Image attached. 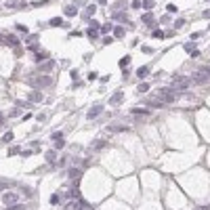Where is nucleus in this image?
<instances>
[{
	"instance_id": "obj_1",
	"label": "nucleus",
	"mask_w": 210,
	"mask_h": 210,
	"mask_svg": "<svg viewBox=\"0 0 210 210\" xmlns=\"http://www.w3.org/2000/svg\"><path fill=\"white\" fill-rule=\"evenodd\" d=\"M29 86H32V88H38V91H42V88H49V86H53V78H50V74L36 76L34 80H29Z\"/></svg>"
},
{
	"instance_id": "obj_2",
	"label": "nucleus",
	"mask_w": 210,
	"mask_h": 210,
	"mask_svg": "<svg viewBox=\"0 0 210 210\" xmlns=\"http://www.w3.org/2000/svg\"><path fill=\"white\" fill-rule=\"evenodd\" d=\"M189 86H191V78H181V76L175 78V84H170V88L175 92H185Z\"/></svg>"
},
{
	"instance_id": "obj_3",
	"label": "nucleus",
	"mask_w": 210,
	"mask_h": 210,
	"mask_svg": "<svg viewBox=\"0 0 210 210\" xmlns=\"http://www.w3.org/2000/svg\"><path fill=\"white\" fill-rule=\"evenodd\" d=\"M158 95H160V99L164 101L166 105H170V103H175V99H176V92L168 86V88H160L158 91Z\"/></svg>"
},
{
	"instance_id": "obj_4",
	"label": "nucleus",
	"mask_w": 210,
	"mask_h": 210,
	"mask_svg": "<svg viewBox=\"0 0 210 210\" xmlns=\"http://www.w3.org/2000/svg\"><path fill=\"white\" fill-rule=\"evenodd\" d=\"M17 202H19V196H17L15 191H4V193H2V204H4V206H15Z\"/></svg>"
},
{
	"instance_id": "obj_5",
	"label": "nucleus",
	"mask_w": 210,
	"mask_h": 210,
	"mask_svg": "<svg viewBox=\"0 0 210 210\" xmlns=\"http://www.w3.org/2000/svg\"><path fill=\"white\" fill-rule=\"evenodd\" d=\"M55 67H57V61H53V59H46V61H42L40 65H38V71H40V74H50Z\"/></svg>"
},
{
	"instance_id": "obj_6",
	"label": "nucleus",
	"mask_w": 210,
	"mask_h": 210,
	"mask_svg": "<svg viewBox=\"0 0 210 210\" xmlns=\"http://www.w3.org/2000/svg\"><path fill=\"white\" fill-rule=\"evenodd\" d=\"M2 42H4V44H8L11 49H17V46H21L19 38H17L15 34H4V36H2Z\"/></svg>"
},
{
	"instance_id": "obj_7",
	"label": "nucleus",
	"mask_w": 210,
	"mask_h": 210,
	"mask_svg": "<svg viewBox=\"0 0 210 210\" xmlns=\"http://www.w3.org/2000/svg\"><path fill=\"white\" fill-rule=\"evenodd\" d=\"M101 113H103V105H92L91 109H88V112H86V120H95V118H99V116H101Z\"/></svg>"
},
{
	"instance_id": "obj_8",
	"label": "nucleus",
	"mask_w": 210,
	"mask_h": 210,
	"mask_svg": "<svg viewBox=\"0 0 210 210\" xmlns=\"http://www.w3.org/2000/svg\"><path fill=\"white\" fill-rule=\"evenodd\" d=\"M28 101H29V103H40V101H42V91L34 88V91L28 95Z\"/></svg>"
},
{
	"instance_id": "obj_9",
	"label": "nucleus",
	"mask_w": 210,
	"mask_h": 210,
	"mask_svg": "<svg viewBox=\"0 0 210 210\" xmlns=\"http://www.w3.org/2000/svg\"><path fill=\"white\" fill-rule=\"evenodd\" d=\"M63 15H65V17H76L78 7L76 4H65V7H63Z\"/></svg>"
},
{
	"instance_id": "obj_10",
	"label": "nucleus",
	"mask_w": 210,
	"mask_h": 210,
	"mask_svg": "<svg viewBox=\"0 0 210 210\" xmlns=\"http://www.w3.org/2000/svg\"><path fill=\"white\" fill-rule=\"evenodd\" d=\"M82 175V170H80V168H67V170H65V172H63V176H67V179H78V176Z\"/></svg>"
},
{
	"instance_id": "obj_11",
	"label": "nucleus",
	"mask_w": 210,
	"mask_h": 210,
	"mask_svg": "<svg viewBox=\"0 0 210 210\" xmlns=\"http://www.w3.org/2000/svg\"><path fill=\"white\" fill-rule=\"evenodd\" d=\"M95 11H97V7H95V4H86V7H84V13H82V19H91L92 15H95Z\"/></svg>"
},
{
	"instance_id": "obj_12",
	"label": "nucleus",
	"mask_w": 210,
	"mask_h": 210,
	"mask_svg": "<svg viewBox=\"0 0 210 210\" xmlns=\"http://www.w3.org/2000/svg\"><path fill=\"white\" fill-rule=\"evenodd\" d=\"M130 113H133V116H149L151 109H149V107H133Z\"/></svg>"
},
{
	"instance_id": "obj_13",
	"label": "nucleus",
	"mask_w": 210,
	"mask_h": 210,
	"mask_svg": "<svg viewBox=\"0 0 210 210\" xmlns=\"http://www.w3.org/2000/svg\"><path fill=\"white\" fill-rule=\"evenodd\" d=\"M44 158H46V162H49L50 166H55V162H57V151H55V149H49V151H44Z\"/></svg>"
},
{
	"instance_id": "obj_14",
	"label": "nucleus",
	"mask_w": 210,
	"mask_h": 210,
	"mask_svg": "<svg viewBox=\"0 0 210 210\" xmlns=\"http://www.w3.org/2000/svg\"><path fill=\"white\" fill-rule=\"evenodd\" d=\"M46 59H50V55L49 53H44V50H38V53H34V61L36 63H42V61H46Z\"/></svg>"
},
{
	"instance_id": "obj_15",
	"label": "nucleus",
	"mask_w": 210,
	"mask_h": 210,
	"mask_svg": "<svg viewBox=\"0 0 210 210\" xmlns=\"http://www.w3.org/2000/svg\"><path fill=\"white\" fill-rule=\"evenodd\" d=\"M122 99H124V92L118 91V92H113V95H112L109 103H112V105H120V103H122Z\"/></svg>"
},
{
	"instance_id": "obj_16",
	"label": "nucleus",
	"mask_w": 210,
	"mask_h": 210,
	"mask_svg": "<svg viewBox=\"0 0 210 210\" xmlns=\"http://www.w3.org/2000/svg\"><path fill=\"white\" fill-rule=\"evenodd\" d=\"M149 71H151V67H149V65H143V67H139V70H137V78H141V80H143V78L149 76Z\"/></svg>"
},
{
	"instance_id": "obj_17",
	"label": "nucleus",
	"mask_w": 210,
	"mask_h": 210,
	"mask_svg": "<svg viewBox=\"0 0 210 210\" xmlns=\"http://www.w3.org/2000/svg\"><path fill=\"white\" fill-rule=\"evenodd\" d=\"M164 101H162V99H154V101H147V107H149V109H151V107H155V109H162V107H164Z\"/></svg>"
},
{
	"instance_id": "obj_18",
	"label": "nucleus",
	"mask_w": 210,
	"mask_h": 210,
	"mask_svg": "<svg viewBox=\"0 0 210 210\" xmlns=\"http://www.w3.org/2000/svg\"><path fill=\"white\" fill-rule=\"evenodd\" d=\"M112 32H113V38H118V40H122V38H124V34H126V29L122 28V25H116Z\"/></svg>"
},
{
	"instance_id": "obj_19",
	"label": "nucleus",
	"mask_w": 210,
	"mask_h": 210,
	"mask_svg": "<svg viewBox=\"0 0 210 210\" xmlns=\"http://www.w3.org/2000/svg\"><path fill=\"white\" fill-rule=\"evenodd\" d=\"M113 21H122V23H128V15L122 11V13H113V17H112Z\"/></svg>"
},
{
	"instance_id": "obj_20",
	"label": "nucleus",
	"mask_w": 210,
	"mask_h": 210,
	"mask_svg": "<svg viewBox=\"0 0 210 210\" xmlns=\"http://www.w3.org/2000/svg\"><path fill=\"white\" fill-rule=\"evenodd\" d=\"M61 193H59V191H57V193H53V196H50V200H49V202H50V206H59V204H61Z\"/></svg>"
},
{
	"instance_id": "obj_21",
	"label": "nucleus",
	"mask_w": 210,
	"mask_h": 210,
	"mask_svg": "<svg viewBox=\"0 0 210 210\" xmlns=\"http://www.w3.org/2000/svg\"><path fill=\"white\" fill-rule=\"evenodd\" d=\"M143 23H145V25H155L154 15H151V13H145V15H143Z\"/></svg>"
},
{
	"instance_id": "obj_22",
	"label": "nucleus",
	"mask_w": 210,
	"mask_h": 210,
	"mask_svg": "<svg viewBox=\"0 0 210 210\" xmlns=\"http://www.w3.org/2000/svg\"><path fill=\"white\" fill-rule=\"evenodd\" d=\"M149 88H151V84H149V82H141L139 86H137V91H139L141 95H145V92H149Z\"/></svg>"
},
{
	"instance_id": "obj_23",
	"label": "nucleus",
	"mask_w": 210,
	"mask_h": 210,
	"mask_svg": "<svg viewBox=\"0 0 210 210\" xmlns=\"http://www.w3.org/2000/svg\"><path fill=\"white\" fill-rule=\"evenodd\" d=\"M86 36H88L91 40H97V38H99V29L97 28H88V29H86Z\"/></svg>"
},
{
	"instance_id": "obj_24",
	"label": "nucleus",
	"mask_w": 210,
	"mask_h": 210,
	"mask_svg": "<svg viewBox=\"0 0 210 210\" xmlns=\"http://www.w3.org/2000/svg\"><path fill=\"white\" fill-rule=\"evenodd\" d=\"M49 25H50V28H61V25H63V19H61V17H53V19L49 21Z\"/></svg>"
},
{
	"instance_id": "obj_25",
	"label": "nucleus",
	"mask_w": 210,
	"mask_h": 210,
	"mask_svg": "<svg viewBox=\"0 0 210 210\" xmlns=\"http://www.w3.org/2000/svg\"><path fill=\"white\" fill-rule=\"evenodd\" d=\"M103 147H105V141H103V139H97L95 143H92L91 149H92V151H99V149H103Z\"/></svg>"
},
{
	"instance_id": "obj_26",
	"label": "nucleus",
	"mask_w": 210,
	"mask_h": 210,
	"mask_svg": "<svg viewBox=\"0 0 210 210\" xmlns=\"http://www.w3.org/2000/svg\"><path fill=\"white\" fill-rule=\"evenodd\" d=\"M141 7L147 8V11H151V8L155 7V0H143V2H141Z\"/></svg>"
},
{
	"instance_id": "obj_27",
	"label": "nucleus",
	"mask_w": 210,
	"mask_h": 210,
	"mask_svg": "<svg viewBox=\"0 0 210 210\" xmlns=\"http://www.w3.org/2000/svg\"><path fill=\"white\" fill-rule=\"evenodd\" d=\"M34 154H36V151L32 149V147H28V149H21V151H19L21 158H29V155H34Z\"/></svg>"
},
{
	"instance_id": "obj_28",
	"label": "nucleus",
	"mask_w": 210,
	"mask_h": 210,
	"mask_svg": "<svg viewBox=\"0 0 210 210\" xmlns=\"http://www.w3.org/2000/svg\"><path fill=\"white\" fill-rule=\"evenodd\" d=\"M151 36H154L155 40H164V38H166V34H164L162 29H154V32H151Z\"/></svg>"
},
{
	"instance_id": "obj_29",
	"label": "nucleus",
	"mask_w": 210,
	"mask_h": 210,
	"mask_svg": "<svg viewBox=\"0 0 210 210\" xmlns=\"http://www.w3.org/2000/svg\"><path fill=\"white\" fill-rule=\"evenodd\" d=\"M19 151H21V147H19V145H11L7 154H8V155H19Z\"/></svg>"
},
{
	"instance_id": "obj_30",
	"label": "nucleus",
	"mask_w": 210,
	"mask_h": 210,
	"mask_svg": "<svg viewBox=\"0 0 210 210\" xmlns=\"http://www.w3.org/2000/svg\"><path fill=\"white\" fill-rule=\"evenodd\" d=\"M124 2H122V0H118V2H116V4H113V13H122V11H124Z\"/></svg>"
},
{
	"instance_id": "obj_31",
	"label": "nucleus",
	"mask_w": 210,
	"mask_h": 210,
	"mask_svg": "<svg viewBox=\"0 0 210 210\" xmlns=\"http://www.w3.org/2000/svg\"><path fill=\"white\" fill-rule=\"evenodd\" d=\"M109 130H112V133H124V130H128V128H126V126H118V124H112V126H109Z\"/></svg>"
},
{
	"instance_id": "obj_32",
	"label": "nucleus",
	"mask_w": 210,
	"mask_h": 210,
	"mask_svg": "<svg viewBox=\"0 0 210 210\" xmlns=\"http://www.w3.org/2000/svg\"><path fill=\"white\" fill-rule=\"evenodd\" d=\"M28 50L34 55V53H38L40 50V46H38V42H29V46H28Z\"/></svg>"
},
{
	"instance_id": "obj_33",
	"label": "nucleus",
	"mask_w": 210,
	"mask_h": 210,
	"mask_svg": "<svg viewBox=\"0 0 210 210\" xmlns=\"http://www.w3.org/2000/svg\"><path fill=\"white\" fill-rule=\"evenodd\" d=\"M99 29H101V34H107V32H112V29H113V25H112V23H103Z\"/></svg>"
},
{
	"instance_id": "obj_34",
	"label": "nucleus",
	"mask_w": 210,
	"mask_h": 210,
	"mask_svg": "<svg viewBox=\"0 0 210 210\" xmlns=\"http://www.w3.org/2000/svg\"><path fill=\"white\" fill-rule=\"evenodd\" d=\"M13 139H15V134L11 133V130H8V133L4 134V137H2V143H11V141H13Z\"/></svg>"
},
{
	"instance_id": "obj_35",
	"label": "nucleus",
	"mask_w": 210,
	"mask_h": 210,
	"mask_svg": "<svg viewBox=\"0 0 210 210\" xmlns=\"http://www.w3.org/2000/svg\"><path fill=\"white\" fill-rule=\"evenodd\" d=\"M50 139H53V141H59V139H63V130H55V133L50 134Z\"/></svg>"
},
{
	"instance_id": "obj_36",
	"label": "nucleus",
	"mask_w": 210,
	"mask_h": 210,
	"mask_svg": "<svg viewBox=\"0 0 210 210\" xmlns=\"http://www.w3.org/2000/svg\"><path fill=\"white\" fill-rule=\"evenodd\" d=\"M141 53H143V55H154V49H151V46H141Z\"/></svg>"
},
{
	"instance_id": "obj_37",
	"label": "nucleus",
	"mask_w": 210,
	"mask_h": 210,
	"mask_svg": "<svg viewBox=\"0 0 210 210\" xmlns=\"http://www.w3.org/2000/svg\"><path fill=\"white\" fill-rule=\"evenodd\" d=\"M128 63H130V55L122 57V59H120V67H126V65H128Z\"/></svg>"
},
{
	"instance_id": "obj_38",
	"label": "nucleus",
	"mask_w": 210,
	"mask_h": 210,
	"mask_svg": "<svg viewBox=\"0 0 210 210\" xmlns=\"http://www.w3.org/2000/svg\"><path fill=\"white\" fill-rule=\"evenodd\" d=\"M13 53H15V57H17V59H21V57H23V53H25V50L21 49V46H17V49H13Z\"/></svg>"
},
{
	"instance_id": "obj_39",
	"label": "nucleus",
	"mask_w": 210,
	"mask_h": 210,
	"mask_svg": "<svg viewBox=\"0 0 210 210\" xmlns=\"http://www.w3.org/2000/svg\"><path fill=\"white\" fill-rule=\"evenodd\" d=\"M19 107H15V109H11V113H8V118H19Z\"/></svg>"
},
{
	"instance_id": "obj_40",
	"label": "nucleus",
	"mask_w": 210,
	"mask_h": 210,
	"mask_svg": "<svg viewBox=\"0 0 210 210\" xmlns=\"http://www.w3.org/2000/svg\"><path fill=\"white\" fill-rule=\"evenodd\" d=\"M63 147H65V141H63V139L55 141V149H63Z\"/></svg>"
},
{
	"instance_id": "obj_41",
	"label": "nucleus",
	"mask_w": 210,
	"mask_h": 210,
	"mask_svg": "<svg viewBox=\"0 0 210 210\" xmlns=\"http://www.w3.org/2000/svg\"><path fill=\"white\" fill-rule=\"evenodd\" d=\"M183 25H185V19H176V21H175V28H176V29H181Z\"/></svg>"
},
{
	"instance_id": "obj_42",
	"label": "nucleus",
	"mask_w": 210,
	"mask_h": 210,
	"mask_svg": "<svg viewBox=\"0 0 210 210\" xmlns=\"http://www.w3.org/2000/svg\"><path fill=\"white\" fill-rule=\"evenodd\" d=\"M15 28L19 29L21 34H28V28H25V25H21V23H17V25H15Z\"/></svg>"
},
{
	"instance_id": "obj_43",
	"label": "nucleus",
	"mask_w": 210,
	"mask_h": 210,
	"mask_svg": "<svg viewBox=\"0 0 210 210\" xmlns=\"http://www.w3.org/2000/svg\"><path fill=\"white\" fill-rule=\"evenodd\" d=\"M193 49H196V44H193V42H187V44H185V50H187V53H191Z\"/></svg>"
},
{
	"instance_id": "obj_44",
	"label": "nucleus",
	"mask_w": 210,
	"mask_h": 210,
	"mask_svg": "<svg viewBox=\"0 0 210 210\" xmlns=\"http://www.w3.org/2000/svg\"><path fill=\"white\" fill-rule=\"evenodd\" d=\"M197 38H202V32H193V34H191V42H196Z\"/></svg>"
},
{
	"instance_id": "obj_45",
	"label": "nucleus",
	"mask_w": 210,
	"mask_h": 210,
	"mask_svg": "<svg viewBox=\"0 0 210 210\" xmlns=\"http://www.w3.org/2000/svg\"><path fill=\"white\" fill-rule=\"evenodd\" d=\"M36 120H38V122H46V113H38Z\"/></svg>"
},
{
	"instance_id": "obj_46",
	"label": "nucleus",
	"mask_w": 210,
	"mask_h": 210,
	"mask_svg": "<svg viewBox=\"0 0 210 210\" xmlns=\"http://www.w3.org/2000/svg\"><path fill=\"white\" fill-rule=\"evenodd\" d=\"M88 21H91V28H101V23H99V21H95V19H88Z\"/></svg>"
},
{
	"instance_id": "obj_47",
	"label": "nucleus",
	"mask_w": 210,
	"mask_h": 210,
	"mask_svg": "<svg viewBox=\"0 0 210 210\" xmlns=\"http://www.w3.org/2000/svg\"><path fill=\"white\" fill-rule=\"evenodd\" d=\"M76 7H86V0H74Z\"/></svg>"
},
{
	"instance_id": "obj_48",
	"label": "nucleus",
	"mask_w": 210,
	"mask_h": 210,
	"mask_svg": "<svg viewBox=\"0 0 210 210\" xmlns=\"http://www.w3.org/2000/svg\"><path fill=\"white\" fill-rule=\"evenodd\" d=\"M189 55L193 57V59H197V57H200V50H197V49H193V50H191V53H189Z\"/></svg>"
},
{
	"instance_id": "obj_49",
	"label": "nucleus",
	"mask_w": 210,
	"mask_h": 210,
	"mask_svg": "<svg viewBox=\"0 0 210 210\" xmlns=\"http://www.w3.org/2000/svg\"><path fill=\"white\" fill-rule=\"evenodd\" d=\"M7 189H8V185L4 181H0V191H7Z\"/></svg>"
},
{
	"instance_id": "obj_50",
	"label": "nucleus",
	"mask_w": 210,
	"mask_h": 210,
	"mask_svg": "<svg viewBox=\"0 0 210 210\" xmlns=\"http://www.w3.org/2000/svg\"><path fill=\"white\" fill-rule=\"evenodd\" d=\"M166 11H170V13H176V7H175V4H168Z\"/></svg>"
},
{
	"instance_id": "obj_51",
	"label": "nucleus",
	"mask_w": 210,
	"mask_h": 210,
	"mask_svg": "<svg viewBox=\"0 0 210 210\" xmlns=\"http://www.w3.org/2000/svg\"><path fill=\"white\" fill-rule=\"evenodd\" d=\"M70 36H71V38H80V36H82V34H80V32H78V29H74V32H71Z\"/></svg>"
},
{
	"instance_id": "obj_52",
	"label": "nucleus",
	"mask_w": 210,
	"mask_h": 210,
	"mask_svg": "<svg viewBox=\"0 0 210 210\" xmlns=\"http://www.w3.org/2000/svg\"><path fill=\"white\" fill-rule=\"evenodd\" d=\"M103 44H105V46H107V44H112V38H109V36H105V38H103Z\"/></svg>"
},
{
	"instance_id": "obj_53",
	"label": "nucleus",
	"mask_w": 210,
	"mask_h": 210,
	"mask_svg": "<svg viewBox=\"0 0 210 210\" xmlns=\"http://www.w3.org/2000/svg\"><path fill=\"white\" fill-rule=\"evenodd\" d=\"M32 118H34L32 113H25V116H23V118H21V120H23V122H28V120H32Z\"/></svg>"
},
{
	"instance_id": "obj_54",
	"label": "nucleus",
	"mask_w": 210,
	"mask_h": 210,
	"mask_svg": "<svg viewBox=\"0 0 210 210\" xmlns=\"http://www.w3.org/2000/svg\"><path fill=\"white\" fill-rule=\"evenodd\" d=\"M133 8H141V2H139V0H133Z\"/></svg>"
},
{
	"instance_id": "obj_55",
	"label": "nucleus",
	"mask_w": 210,
	"mask_h": 210,
	"mask_svg": "<svg viewBox=\"0 0 210 210\" xmlns=\"http://www.w3.org/2000/svg\"><path fill=\"white\" fill-rule=\"evenodd\" d=\"M4 122H7V118L2 116V112H0V126H4Z\"/></svg>"
},
{
	"instance_id": "obj_56",
	"label": "nucleus",
	"mask_w": 210,
	"mask_h": 210,
	"mask_svg": "<svg viewBox=\"0 0 210 210\" xmlns=\"http://www.w3.org/2000/svg\"><path fill=\"white\" fill-rule=\"evenodd\" d=\"M95 2H97V4H101V7H105V4H107V0H95Z\"/></svg>"
},
{
	"instance_id": "obj_57",
	"label": "nucleus",
	"mask_w": 210,
	"mask_h": 210,
	"mask_svg": "<svg viewBox=\"0 0 210 210\" xmlns=\"http://www.w3.org/2000/svg\"><path fill=\"white\" fill-rule=\"evenodd\" d=\"M204 17H206V19H210V8H208V11H204Z\"/></svg>"
},
{
	"instance_id": "obj_58",
	"label": "nucleus",
	"mask_w": 210,
	"mask_h": 210,
	"mask_svg": "<svg viewBox=\"0 0 210 210\" xmlns=\"http://www.w3.org/2000/svg\"><path fill=\"white\" fill-rule=\"evenodd\" d=\"M197 210H210V206H200Z\"/></svg>"
},
{
	"instance_id": "obj_59",
	"label": "nucleus",
	"mask_w": 210,
	"mask_h": 210,
	"mask_svg": "<svg viewBox=\"0 0 210 210\" xmlns=\"http://www.w3.org/2000/svg\"><path fill=\"white\" fill-rule=\"evenodd\" d=\"M208 2H210V0H208Z\"/></svg>"
}]
</instances>
